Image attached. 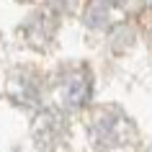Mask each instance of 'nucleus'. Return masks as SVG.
Listing matches in <instances>:
<instances>
[{
  "mask_svg": "<svg viewBox=\"0 0 152 152\" xmlns=\"http://www.w3.org/2000/svg\"><path fill=\"white\" fill-rule=\"evenodd\" d=\"M62 98H64L67 106H83L90 98V77L85 72L72 75L70 80L64 83V88H62Z\"/></svg>",
  "mask_w": 152,
  "mask_h": 152,
  "instance_id": "f03ea898",
  "label": "nucleus"
},
{
  "mask_svg": "<svg viewBox=\"0 0 152 152\" xmlns=\"http://www.w3.org/2000/svg\"><path fill=\"white\" fill-rule=\"evenodd\" d=\"M96 139L106 147L111 144H121L126 139V121L124 119H113V116H103V119L96 124Z\"/></svg>",
  "mask_w": 152,
  "mask_h": 152,
  "instance_id": "f257e3e1",
  "label": "nucleus"
}]
</instances>
